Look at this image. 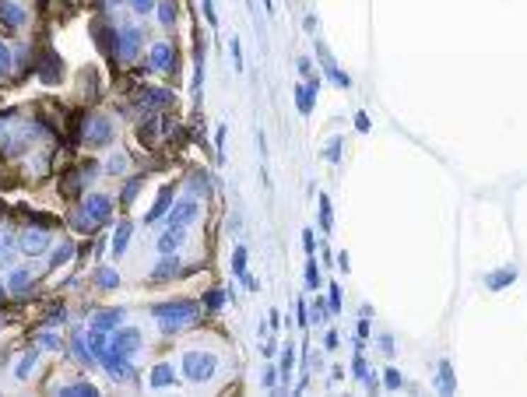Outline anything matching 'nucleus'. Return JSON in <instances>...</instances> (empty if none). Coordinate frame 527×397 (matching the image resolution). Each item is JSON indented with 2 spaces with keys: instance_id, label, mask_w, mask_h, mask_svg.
I'll use <instances>...</instances> for the list:
<instances>
[{
  "instance_id": "12",
  "label": "nucleus",
  "mask_w": 527,
  "mask_h": 397,
  "mask_svg": "<svg viewBox=\"0 0 527 397\" xmlns=\"http://www.w3.org/2000/svg\"><path fill=\"white\" fill-rule=\"evenodd\" d=\"M60 74H64V64H60L53 53H46V57H42V67H39L42 85H57V81H60Z\"/></svg>"
},
{
  "instance_id": "4",
  "label": "nucleus",
  "mask_w": 527,
  "mask_h": 397,
  "mask_svg": "<svg viewBox=\"0 0 527 397\" xmlns=\"http://www.w3.org/2000/svg\"><path fill=\"white\" fill-rule=\"evenodd\" d=\"M218 369V355L214 352H187L183 355V376L190 384H208Z\"/></svg>"
},
{
  "instance_id": "24",
  "label": "nucleus",
  "mask_w": 527,
  "mask_h": 397,
  "mask_svg": "<svg viewBox=\"0 0 527 397\" xmlns=\"http://www.w3.org/2000/svg\"><path fill=\"white\" fill-rule=\"evenodd\" d=\"M60 394L64 397H95L99 391H95L92 384H67V387H60Z\"/></svg>"
},
{
  "instance_id": "7",
  "label": "nucleus",
  "mask_w": 527,
  "mask_h": 397,
  "mask_svg": "<svg viewBox=\"0 0 527 397\" xmlns=\"http://www.w3.org/2000/svg\"><path fill=\"white\" fill-rule=\"evenodd\" d=\"M81 211L95 221V229L105 225L109 218H112V197H105V194H92V197L81 200Z\"/></svg>"
},
{
  "instance_id": "28",
  "label": "nucleus",
  "mask_w": 527,
  "mask_h": 397,
  "mask_svg": "<svg viewBox=\"0 0 527 397\" xmlns=\"http://www.w3.org/2000/svg\"><path fill=\"white\" fill-rule=\"evenodd\" d=\"M32 369H35V352H28V355H21V359H18L14 376H18V380H25V376H32Z\"/></svg>"
},
{
  "instance_id": "5",
  "label": "nucleus",
  "mask_w": 527,
  "mask_h": 397,
  "mask_svg": "<svg viewBox=\"0 0 527 397\" xmlns=\"http://www.w3.org/2000/svg\"><path fill=\"white\" fill-rule=\"evenodd\" d=\"M141 42H144V28H137V25L116 28V60L120 64H134L141 57Z\"/></svg>"
},
{
  "instance_id": "33",
  "label": "nucleus",
  "mask_w": 527,
  "mask_h": 397,
  "mask_svg": "<svg viewBox=\"0 0 527 397\" xmlns=\"http://www.w3.org/2000/svg\"><path fill=\"white\" fill-rule=\"evenodd\" d=\"M127 4H130V7H134V11H137V14H151V11H155V4H158V0H127Z\"/></svg>"
},
{
  "instance_id": "31",
  "label": "nucleus",
  "mask_w": 527,
  "mask_h": 397,
  "mask_svg": "<svg viewBox=\"0 0 527 397\" xmlns=\"http://www.w3.org/2000/svg\"><path fill=\"white\" fill-rule=\"evenodd\" d=\"M306 285H310V289H320V275H316L313 253H310V260H306Z\"/></svg>"
},
{
  "instance_id": "26",
  "label": "nucleus",
  "mask_w": 527,
  "mask_h": 397,
  "mask_svg": "<svg viewBox=\"0 0 527 397\" xmlns=\"http://www.w3.org/2000/svg\"><path fill=\"white\" fill-rule=\"evenodd\" d=\"M64 341H60V334H53V330H42L39 334V341H35V348H42V352H57Z\"/></svg>"
},
{
  "instance_id": "14",
  "label": "nucleus",
  "mask_w": 527,
  "mask_h": 397,
  "mask_svg": "<svg viewBox=\"0 0 527 397\" xmlns=\"http://www.w3.org/2000/svg\"><path fill=\"white\" fill-rule=\"evenodd\" d=\"M130 232H134V225H130V221H120V225H116V232H112V257H123V253H127Z\"/></svg>"
},
{
  "instance_id": "3",
  "label": "nucleus",
  "mask_w": 527,
  "mask_h": 397,
  "mask_svg": "<svg viewBox=\"0 0 527 397\" xmlns=\"http://www.w3.org/2000/svg\"><path fill=\"white\" fill-rule=\"evenodd\" d=\"M112 137H116V123H112L105 113H88V116H81V141H85V144L105 148V144H112Z\"/></svg>"
},
{
  "instance_id": "35",
  "label": "nucleus",
  "mask_w": 527,
  "mask_h": 397,
  "mask_svg": "<svg viewBox=\"0 0 527 397\" xmlns=\"http://www.w3.org/2000/svg\"><path fill=\"white\" fill-rule=\"evenodd\" d=\"M232 64H236V71H243V46H239V39H232Z\"/></svg>"
},
{
  "instance_id": "20",
  "label": "nucleus",
  "mask_w": 527,
  "mask_h": 397,
  "mask_svg": "<svg viewBox=\"0 0 527 397\" xmlns=\"http://www.w3.org/2000/svg\"><path fill=\"white\" fill-rule=\"evenodd\" d=\"M71 229H78V232H95V221H92V218L81 211V204L71 211Z\"/></svg>"
},
{
  "instance_id": "39",
  "label": "nucleus",
  "mask_w": 527,
  "mask_h": 397,
  "mask_svg": "<svg viewBox=\"0 0 527 397\" xmlns=\"http://www.w3.org/2000/svg\"><path fill=\"white\" fill-rule=\"evenodd\" d=\"M355 127H359V130H369V116L359 113V116H355Z\"/></svg>"
},
{
  "instance_id": "16",
  "label": "nucleus",
  "mask_w": 527,
  "mask_h": 397,
  "mask_svg": "<svg viewBox=\"0 0 527 397\" xmlns=\"http://www.w3.org/2000/svg\"><path fill=\"white\" fill-rule=\"evenodd\" d=\"M71 352H74V359H78V362H85V366H92V362H95V352H92V345L85 341V334L71 338Z\"/></svg>"
},
{
  "instance_id": "42",
  "label": "nucleus",
  "mask_w": 527,
  "mask_h": 397,
  "mask_svg": "<svg viewBox=\"0 0 527 397\" xmlns=\"http://www.w3.org/2000/svg\"><path fill=\"white\" fill-rule=\"evenodd\" d=\"M4 296H7V289H4V285H0V302H4Z\"/></svg>"
},
{
  "instance_id": "15",
  "label": "nucleus",
  "mask_w": 527,
  "mask_h": 397,
  "mask_svg": "<svg viewBox=\"0 0 527 397\" xmlns=\"http://www.w3.org/2000/svg\"><path fill=\"white\" fill-rule=\"evenodd\" d=\"M148 384H151V387H173V384H176V373H173V366H169V362H158V366L151 369Z\"/></svg>"
},
{
  "instance_id": "41",
  "label": "nucleus",
  "mask_w": 527,
  "mask_h": 397,
  "mask_svg": "<svg viewBox=\"0 0 527 397\" xmlns=\"http://www.w3.org/2000/svg\"><path fill=\"white\" fill-rule=\"evenodd\" d=\"M4 250H7V239H4V236H0V257H4Z\"/></svg>"
},
{
  "instance_id": "37",
  "label": "nucleus",
  "mask_w": 527,
  "mask_h": 397,
  "mask_svg": "<svg viewBox=\"0 0 527 397\" xmlns=\"http://www.w3.org/2000/svg\"><path fill=\"white\" fill-rule=\"evenodd\" d=\"M330 309H334V313H337V309H341V292H337V285H334V289H330Z\"/></svg>"
},
{
  "instance_id": "17",
  "label": "nucleus",
  "mask_w": 527,
  "mask_h": 397,
  "mask_svg": "<svg viewBox=\"0 0 527 397\" xmlns=\"http://www.w3.org/2000/svg\"><path fill=\"white\" fill-rule=\"evenodd\" d=\"M123 320H127V313H123V309H105V313H95V320H92V327H99V330H105V327H112V330H116V327H120Z\"/></svg>"
},
{
  "instance_id": "1",
  "label": "nucleus",
  "mask_w": 527,
  "mask_h": 397,
  "mask_svg": "<svg viewBox=\"0 0 527 397\" xmlns=\"http://www.w3.org/2000/svg\"><path fill=\"white\" fill-rule=\"evenodd\" d=\"M151 313H155V323L162 327V334H180V330L197 323L201 302H194V299H169V302H158Z\"/></svg>"
},
{
  "instance_id": "36",
  "label": "nucleus",
  "mask_w": 527,
  "mask_h": 397,
  "mask_svg": "<svg viewBox=\"0 0 527 397\" xmlns=\"http://www.w3.org/2000/svg\"><path fill=\"white\" fill-rule=\"evenodd\" d=\"M320 221H323V229H330V200L327 197L320 200Z\"/></svg>"
},
{
  "instance_id": "38",
  "label": "nucleus",
  "mask_w": 527,
  "mask_h": 397,
  "mask_svg": "<svg viewBox=\"0 0 527 397\" xmlns=\"http://www.w3.org/2000/svg\"><path fill=\"white\" fill-rule=\"evenodd\" d=\"M204 14H208L211 25H218V14H214V4H211V0H204Z\"/></svg>"
},
{
  "instance_id": "18",
  "label": "nucleus",
  "mask_w": 527,
  "mask_h": 397,
  "mask_svg": "<svg viewBox=\"0 0 527 397\" xmlns=\"http://www.w3.org/2000/svg\"><path fill=\"white\" fill-rule=\"evenodd\" d=\"M32 285H35L32 271H11V292L25 296V292H32Z\"/></svg>"
},
{
  "instance_id": "34",
  "label": "nucleus",
  "mask_w": 527,
  "mask_h": 397,
  "mask_svg": "<svg viewBox=\"0 0 527 397\" xmlns=\"http://www.w3.org/2000/svg\"><path fill=\"white\" fill-rule=\"evenodd\" d=\"M214 148H218V162H221L225 159V127L214 130Z\"/></svg>"
},
{
  "instance_id": "2",
  "label": "nucleus",
  "mask_w": 527,
  "mask_h": 397,
  "mask_svg": "<svg viewBox=\"0 0 527 397\" xmlns=\"http://www.w3.org/2000/svg\"><path fill=\"white\" fill-rule=\"evenodd\" d=\"M197 211H201V207H197V197L169 207V214H166V232L158 236V253H176V250H180V243L187 239V229H190V221L197 218Z\"/></svg>"
},
{
  "instance_id": "29",
  "label": "nucleus",
  "mask_w": 527,
  "mask_h": 397,
  "mask_svg": "<svg viewBox=\"0 0 527 397\" xmlns=\"http://www.w3.org/2000/svg\"><path fill=\"white\" fill-rule=\"evenodd\" d=\"M71 253H74V246H71V243H60V250L50 257V264H53V267H60V264H67V260H71Z\"/></svg>"
},
{
  "instance_id": "32",
  "label": "nucleus",
  "mask_w": 527,
  "mask_h": 397,
  "mask_svg": "<svg viewBox=\"0 0 527 397\" xmlns=\"http://www.w3.org/2000/svg\"><path fill=\"white\" fill-rule=\"evenodd\" d=\"M141 190V176H134L127 187H123V204H134V194Z\"/></svg>"
},
{
  "instance_id": "21",
  "label": "nucleus",
  "mask_w": 527,
  "mask_h": 397,
  "mask_svg": "<svg viewBox=\"0 0 527 397\" xmlns=\"http://www.w3.org/2000/svg\"><path fill=\"white\" fill-rule=\"evenodd\" d=\"M141 96L151 105H173V92L169 88H141Z\"/></svg>"
},
{
  "instance_id": "6",
  "label": "nucleus",
  "mask_w": 527,
  "mask_h": 397,
  "mask_svg": "<svg viewBox=\"0 0 527 397\" xmlns=\"http://www.w3.org/2000/svg\"><path fill=\"white\" fill-rule=\"evenodd\" d=\"M141 348H144L141 330L137 327H123V323H120V330H112V338L105 345V352H116V355H127V359H134Z\"/></svg>"
},
{
  "instance_id": "13",
  "label": "nucleus",
  "mask_w": 527,
  "mask_h": 397,
  "mask_svg": "<svg viewBox=\"0 0 527 397\" xmlns=\"http://www.w3.org/2000/svg\"><path fill=\"white\" fill-rule=\"evenodd\" d=\"M176 271H180V260H176V253H162L158 267L151 271V282H166V278H173Z\"/></svg>"
},
{
  "instance_id": "40",
  "label": "nucleus",
  "mask_w": 527,
  "mask_h": 397,
  "mask_svg": "<svg viewBox=\"0 0 527 397\" xmlns=\"http://www.w3.org/2000/svg\"><path fill=\"white\" fill-rule=\"evenodd\" d=\"M4 141H7V116L0 113V144H4Z\"/></svg>"
},
{
  "instance_id": "22",
  "label": "nucleus",
  "mask_w": 527,
  "mask_h": 397,
  "mask_svg": "<svg viewBox=\"0 0 527 397\" xmlns=\"http://www.w3.org/2000/svg\"><path fill=\"white\" fill-rule=\"evenodd\" d=\"M11 74H14V53H11V46L0 42V81H7Z\"/></svg>"
},
{
  "instance_id": "23",
  "label": "nucleus",
  "mask_w": 527,
  "mask_h": 397,
  "mask_svg": "<svg viewBox=\"0 0 527 397\" xmlns=\"http://www.w3.org/2000/svg\"><path fill=\"white\" fill-rule=\"evenodd\" d=\"M95 285L109 292V289H116V285H120V275H116L112 267H99V271H95Z\"/></svg>"
},
{
  "instance_id": "25",
  "label": "nucleus",
  "mask_w": 527,
  "mask_h": 397,
  "mask_svg": "<svg viewBox=\"0 0 527 397\" xmlns=\"http://www.w3.org/2000/svg\"><path fill=\"white\" fill-rule=\"evenodd\" d=\"M127 166H130V159H127L123 151H116V155H109V159H105V173H109V176H120Z\"/></svg>"
},
{
  "instance_id": "27",
  "label": "nucleus",
  "mask_w": 527,
  "mask_h": 397,
  "mask_svg": "<svg viewBox=\"0 0 527 397\" xmlns=\"http://www.w3.org/2000/svg\"><path fill=\"white\" fill-rule=\"evenodd\" d=\"M155 7H158V18H162V25H169V28H173V21H176V4H173V0H158Z\"/></svg>"
},
{
  "instance_id": "11",
  "label": "nucleus",
  "mask_w": 527,
  "mask_h": 397,
  "mask_svg": "<svg viewBox=\"0 0 527 397\" xmlns=\"http://www.w3.org/2000/svg\"><path fill=\"white\" fill-rule=\"evenodd\" d=\"M176 67V50L169 42H158L151 50V71H173Z\"/></svg>"
},
{
  "instance_id": "19",
  "label": "nucleus",
  "mask_w": 527,
  "mask_h": 397,
  "mask_svg": "<svg viewBox=\"0 0 527 397\" xmlns=\"http://www.w3.org/2000/svg\"><path fill=\"white\" fill-rule=\"evenodd\" d=\"M228 302V296L221 292V289H211L208 296L201 299V309H208V313H221V306Z\"/></svg>"
},
{
  "instance_id": "8",
  "label": "nucleus",
  "mask_w": 527,
  "mask_h": 397,
  "mask_svg": "<svg viewBox=\"0 0 527 397\" xmlns=\"http://www.w3.org/2000/svg\"><path fill=\"white\" fill-rule=\"evenodd\" d=\"M46 246H50V229H25V236H21V250H25L28 257L46 253Z\"/></svg>"
},
{
  "instance_id": "43",
  "label": "nucleus",
  "mask_w": 527,
  "mask_h": 397,
  "mask_svg": "<svg viewBox=\"0 0 527 397\" xmlns=\"http://www.w3.org/2000/svg\"><path fill=\"white\" fill-rule=\"evenodd\" d=\"M264 7H267V11H271V0H264Z\"/></svg>"
},
{
  "instance_id": "9",
  "label": "nucleus",
  "mask_w": 527,
  "mask_h": 397,
  "mask_svg": "<svg viewBox=\"0 0 527 397\" xmlns=\"http://www.w3.org/2000/svg\"><path fill=\"white\" fill-rule=\"evenodd\" d=\"M0 21H4L7 28H25L28 14H25L21 4H14V0H0Z\"/></svg>"
},
{
  "instance_id": "10",
  "label": "nucleus",
  "mask_w": 527,
  "mask_h": 397,
  "mask_svg": "<svg viewBox=\"0 0 527 397\" xmlns=\"http://www.w3.org/2000/svg\"><path fill=\"white\" fill-rule=\"evenodd\" d=\"M173 194H176V187H173V183H166V187L158 190V200H155V207H151V211L144 214V221H148V225L169 214V207H173Z\"/></svg>"
},
{
  "instance_id": "30",
  "label": "nucleus",
  "mask_w": 527,
  "mask_h": 397,
  "mask_svg": "<svg viewBox=\"0 0 527 397\" xmlns=\"http://www.w3.org/2000/svg\"><path fill=\"white\" fill-rule=\"evenodd\" d=\"M232 271H236L239 278L246 275V250H243V246H236V253H232Z\"/></svg>"
}]
</instances>
